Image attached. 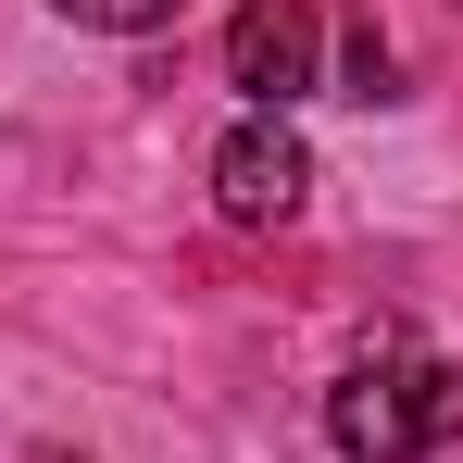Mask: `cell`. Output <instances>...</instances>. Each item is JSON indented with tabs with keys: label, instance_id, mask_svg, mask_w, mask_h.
Listing matches in <instances>:
<instances>
[{
	"label": "cell",
	"instance_id": "obj_1",
	"mask_svg": "<svg viewBox=\"0 0 463 463\" xmlns=\"http://www.w3.org/2000/svg\"><path fill=\"white\" fill-rule=\"evenodd\" d=\"M326 439L351 463H426L463 439V376L426 351H364L351 376L326 388Z\"/></svg>",
	"mask_w": 463,
	"mask_h": 463
},
{
	"label": "cell",
	"instance_id": "obj_2",
	"mask_svg": "<svg viewBox=\"0 0 463 463\" xmlns=\"http://www.w3.org/2000/svg\"><path fill=\"white\" fill-rule=\"evenodd\" d=\"M313 76H326V13H313V0H238L226 13V88L250 113L313 100Z\"/></svg>",
	"mask_w": 463,
	"mask_h": 463
},
{
	"label": "cell",
	"instance_id": "obj_3",
	"mask_svg": "<svg viewBox=\"0 0 463 463\" xmlns=\"http://www.w3.org/2000/svg\"><path fill=\"white\" fill-rule=\"evenodd\" d=\"M313 201V151L288 138V113H238L213 138V213L226 226H301Z\"/></svg>",
	"mask_w": 463,
	"mask_h": 463
},
{
	"label": "cell",
	"instance_id": "obj_4",
	"mask_svg": "<svg viewBox=\"0 0 463 463\" xmlns=\"http://www.w3.org/2000/svg\"><path fill=\"white\" fill-rule=\"evenodd\" d=\"M51 13H63V25H88V38H163L188 0H51Z\"/></svg>",
	"mask_w": 463,
	"mask_h": 463
},
{
	"label": "cell",
	"instance_id": "obj_5",
	"mask_svg": "<svg viewBox=\"0 0 463 463\" xmlns=\"http://www.w3.org/2000/svg\"><path fill=\"white\" fill-rule=\"evenodd\" d=\"M338 100H401V51H388L376 25L338 38Z\"/></svg>",
	"mask_w": 463,
	"mask_h": 463
},
{
	"label": "cell",
	"instance_id": "obj_6",
	"mask_svg": "<svg viewBox=\"0 0 463 463\" xmlns=\"http://www.w3.org/2000/svg\"><path fill=\"white\" fill-rule=\"evenodd\" d=\"M38 463H76V451H38Z\"/></svg>",
	"mask_w": 463,
	"mask_h": 463
}]
</instances>
